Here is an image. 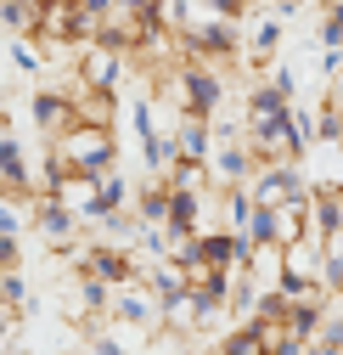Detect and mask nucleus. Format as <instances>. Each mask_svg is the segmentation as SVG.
Listing matches in <instances>:
<instances>
[{
    "mask_svg": "<svg viewBox=\"0 0 343 355\" xmlns=\"http://www.w3.org/2000/svg\"><path fill=\"white\" fill-rule=\"evenodd\" d=\"M51 153L62 158L68 175H91V181L118 164V141H113V130H102V124H73L62 141H51Z\"/></svg>",
    "mask_w": 343,
    "mask_h": 355,
    "instance_id": "1",
    "label": "nucleus"
},
{
    "mask_svg": "<svg viewBox=\"0 0 343 355\" xmlns=\"http://www.w3.org/2000/svg\"><path fill=\"white\" fill-rule=\"evenodd\" d=\"M180 57L186 62H242V28L231 17H192L180 28Z\"/></svg>",
    "mask_w": 343,
    "mask_h": 355,
    "instance_id": "2",
    "label": "nucleus"
},
{
    "mask_svg": "<svg viewBox=\"0 0 343 355\" xmlns=\"http://www.w3.org/2000/svg\"><path fill=\"white\" fill-rule=\"evenodd\" d=\"M248 192H253V209H281V203H293V198H310V175H304V164L276 158V164H259V169H253Z\"/></svg>",
    "mask_w": 343,
    "mask_h": 355,
    "instance_id": "3",
    "label": "nucleus"
},
{
    "mask_svg": "<svg viewBox=\"0 0 343 355\" xmlns=\"http://www.w3.org/2000/svg\"><path fill=\"white\" fill-rule=\"evenodd\" d=\"M253 169H259V158H253L248 136H237V130H214V158H208L214 187H248Z\"/></svg>",
    "mask_w": 343,
    "mask_h": 355,
    "instance_id": "4",
    "label": "nucleus"
},
{
    "mask_svg": "<svg viewBox=\"0 0 343 355\" xmlns=\"http://www.w3.org/2000/svg\"><path fill=\"white\" fill-rule=\"evenodd\" d=\"M73 265H79V271H91V277H102L107 288H136V282L147 277V265H136L118 243H91V248H79Z\"/></svg>",
    "mask_w": 343,
    "mask_h": 355,
    "instance_id": "5",
    "label": "nucleus"
},
{
    "mask_svg": "<svg viewBox=\"0 0 343 355\" xmlns=\"http://www.w3.org/2000/svg\"><path fill=\"white\" fill-rule=\"evenodd\" d=\"M28 220H34V232L46 237L57 254H79V226H84V220H79L62 198H34V203H28Z\"/></svg>",
    "mask_w": 343,
    "mask_h": 355,
    "instance_id": "6",
    "label": "nucleus"
},
{
    "mask_svg": "<svg viewBox=\"0 0 343 355\" xmlns=\"http://www.w3.org/2000/svg\"><path fill=\"white\" fill-rule=\"evenodd\" d=\"M0 198L6 203H34V169H28V153L12 130H0Z\"/></svg>",
    "mask_w": 343,
    "mask_h": 355,
    "instance_id": "7",
    "label": "nucleus"
},
{
    "mask_svg": "<svg viewBox=\"0 0 343 355\" xmlns=\"http://www.w3.org/2000/svg\"><path fill=\"white\" fill-rule=\"evenodd\" d=\"M124 68H130V57L102 40V46H84V51H79V73H73V79L91 85V91H118V85H124Z\"/></svg>",
    "mask_w": 343,
    "mask_h": 355,
    "instance_id": "8",
    "label": "nucleus"
},
{
    "mask_svg": "<svg viewBox=\"0 0 343 355\" xmlns=\"http://www.w3.org/2000/svg\"><path fill=\"white\" fill-rule=\"evenodd\" d=\"M113 322H124V327H136V333H158L163 327V304L152 299V288L147 282H136V288H118L113 293Z\"/></svg>",
    "mask_w": 343,
    "mask_h": 355,
    "instance_id": "9",
    "label": "nucleus"
},
{
    "mask_svg": "<svg viewBox=\"0 0 343 355\" xmlns=\"http://www.w3.org/2000/svg\"><path fill=\"white\" fill-rule=\"evenodd\" d=\"M34 130L46 136V147L51 141H62L68 130L79 124V107H73V91H34Z\"/></svg>",
    "mask_w": 343,
    "mask_h": 355,
    "instance_id": "10",
    "label": "nucleus"
},
{
    "mask_svg": "<svg viewBox=\"0 0 343 355\" xmlns=\"http://www.w3.org/2000/svg\"><path fill=\"white\" fill-rule=\"evenodd\" d=\"M163 232H180V237H197L203 232V187H169V220Z\"/></svg>",
    "mask_w": 343,
    "mask_h": 355,
    "instance_id": "11",
    "label": "nucleus"
},
{
    "mask_svg": "<svg viewBox=\"0 0 343 355\" xmlns=\"http://www.w3.org/2000/svg\"><path fill=\"white\" fill-rule=\"evenodd\" d=\"M175 147H180V158L208 164V158H214V124H208V119L180 113V124H175Z\"/></svg>",
    "mask_w": 343,
    "mask_h": 355,
    "instance_id": "12",
    "label": "nucleus"
},
{
    "mask_svg": "<svg viewBox=\"0 0 343 355\" xmlns=\"http://www.w3.org/2000/svg\"><path fill=\"white\" fill-rule=\"evenodd\" d=\"M276 46H281V17L270 12V17H259V28L242 40V62L248 68H270L276 62Z\"/></svg>",
    "mask_w": 343,
    "mask_h": 355,
    "instance_id": "13",
    "label": "nucleus"
},
{
    "mask_svg": "<svg viewBox=\"0 0 343 355\" xmlns=\"http://www.w3.org/2000/svg\"><path fill=\"white\" fill-rule=\"evenodd\" d=\"M73 107H79V124L113 130V119H118V96L113 91H91V85H79V79H73Z\"/></svg>",
    "mask_w": 343,
    "mask_h": 355,
    "instance_id": "14",
    "label": "nucleus"
},
{
    "mask_svg": "<svg viewBox=\"0 0 343 355\" xmlns=\"http://www.w3.org/2000/svg\"><path fill=\"white\" fill-rule=\"evenodd\" d=\"M310 232H315L321 243L343 232V192H332V187L310 192Z\"/></svg>",
    "mask_w": 343,
    "mask_h": 355,
    "instance_id": "15",
    "label": "nucleus"
},
{
    "mask_svg": "<svg viewBox=\"0 0 343 355\" xmlns=\"http://www.w3.org/2000/svg\"><path fill=\"white\" fill-rule=\"evenodd\" d=\"M304 237H315V232H310V198H293V203L276 209V243H281V248H298Z\"/></svg>",
    "mask_w": 343,
    "mask_h": 355,
    "instance_id": "16",
    "label": "nucleus"
},
{
    "mask_svg": "<svg viewBox=\"0 0 343 355\" xmlns=\"http://www.w3.org/2000/svg\"><path fill=\"white\" fill-rule=\"evenodd\" d=\"M136 220L141 226H163L169 220V175H147V187L136 192Z\"/></svg>",
    "mask_w": 343,
    "mask_h": 355,
    "instance_id": "17",
    "label": "nucleus"
},
{
    "mask_svg": "<svg viewBox=\"0 0 343 355\" xmlns=\"http://www.w3.org/2000/svg\"><path fill=\"white\" fill-rule=\"evenodd\" d=\"M321 322H326V293H321V299H298L293 316H287V333H293L298 344H315V338H321Z\"/></svg>",
    "mask_w": 343,
    "mask_h": 355,
    "instance_id": "18",
    "label": "nucleus"
},
{
    "mask_svg": "<svg viewBox=\"0 0 343 355\" xmlns=\"http://www.w3.org/2000/svg\"><path fill=\"white\" fill-rule=\"evenodd\" d=\"M281 265H287V248H281V243H253V259H248V277L259 282V288H276V277H281Z\"/></svg>",
    "mask_w": 343,
    "mask_h": 355,
    "instance_id": "19",
    "label": "nucleus"
},
{
    "mask_svg": "<svg viewBox=\"0 0 343 355\" xmlns=\"http://www.w3.org/2000/svg\"><path fill=\"white\" fill-rule=\"evenodd\" d=\"M248 220H253V192L248 187H220V226L248 232Z\"/></svg>",
    "mask_w": 343,
    "mask_h": 355,
    "instance_id": "20",
    "label": "nucleus"
},
{
    "mask_svg": "<svg viewBox=\"0 0 343 355\" xmlns=\"http://www.w3.org/2000/svg\"><path fill=\"white\" fill-rule=\"evenodd\" d=\"M0 28H12L17 40L39 34V0H0Z\"/></svg>",
    "mask_w": 343,
    "mask_h": 355,
    "instance_id": "21",
    "label": "nucleus"
},
{
    "mask_svg": "<svg viewBox=\"0 0 343 355\" xmlns=\"http://www.w3.org/2000/svg\"><path fill=\"white\" fill-rule=\"evenodd\" d=\"M124 203H130V181L107 169L102 181H96V220H102V214H124ZM96 220H91V226H96Z\"/></svg>",
    "mask_w": 343,
    "mask_h": 355,
    "instance_id": "22",
    "label": "nucleus"
},
{
    "mask_svg": "<svg viewBox=\"0 0 343 355\" xmlns=\"http://www.w3.org/2000/svg\"><path fill=\"white\" fill-rule=\"evenodd\" d=\"M220 355H265V327L259 322H237L220 338Z\"/></svg>",
    "mask_w": 343,
    "mask_h": 355,
    "instance_id": "23",
    "label": "nucleus"
},
{
    "mask_svg": "<svg viewBox=\"0 0 343 355\" xmlns=\"http://www.w3.org/2000/svg\"><path fill=\"white\" fill-rule=\"evenodd\" d=\"M315 46L321 51H343V0H326L315 17Z\"/></svg>",
    "mask_w": 343,
    "mask_h": 355,
    "instance_id": "24",
    "label": "nucleus"
},
{
    "mask_svg": "<svg viewBox=\"0 0 343 355\" xmlns=\"http://www.w3.org/2000/svg\"><path fill=\"white\" fill-rule=\"evenodd\" d=\"M321 288L326 293H343V232L321 243Z\"/></svg>",
    "mask_w": 343,
    "mask_h": 355,
    "instance_id": "25",
    "label": "nucleus"
},
{
    "mask_svg": "<svg viewBox=\"0 0 343 355\" xmlns=\"http://www.w3.org/2000/svg\"><path fill=\"white\" fill-rule=\"evenodd\" d=\"M169 187H214V175H208V164L175 158V169H169Z\"/></svg>",
    "mask_w": 343,
    "mask_h": 355,
    "instance_id": "26",
    "label": "nucleus"
},
{
    "mask_svg": "<svg viewBox=\"0 0 343 355\" xmlns=\"http://www.w3.org/2000/svg\"><path fill=\"white\" fill-rule=\"evenodd\" d=\"M12 62H17L23 73H39V68H46V57L34 51V40H12Z\"/></svg>",
    "mask_w": 343,
    "mask_h": 355,
    "instance_id": "27",
    "label": "nucleus"
},
{
    "mask_svg": "<svg viewBox=\"0 0 343 355\" xmlns=\"http://www.w3.org/2000/svg\"><path fill=\"white\" fill-rule=\"evenodd\" d=\"M91 349H96V355H136V344H124V338H113L107 327H96V333H91Z\"/></svg>",
    "mask_w": 343,
    "mask_h": 355,
    "instance_id": "28",
    "label": "nucleus"
},
{
    "mask_svg": "<svg viewBox=\"0 0 343 355\" xmlns=\"http://www.w3.org/2000/svg\"><path fill=\"white\" fill-rule=\"evenodd\" d=\"M203 6H208V17H231V23H242L253 0H203Z\"/></svg>",
    "mask_w": 343,
    "mask_h": 355,
    "instance_id": "29",
    "label": "nucleus"
},
{
    "mask_svg": "<svg viewBox=\"0 0 343 355\" xmlns=\"http://www.w3.org/2000/svg\"><path fill=\"white\" fill-rule=\"evenodd\" d=\"M6 310H12V316H17V310H28V282H23L17 271L6 277Z\"/></svg>",
    "mask_w": 343,
    "mask_h": 355,
    "instance_id": "30",
    "label": "nucleus"
},
{
    "mask_svg": "<svg viewBox=\"0 0 343 355\" xmlns=\"http://www.w3.org/2000/svg\"><path fill=\"white\" fill-rule=\"evenodd\" d=\"M0 232H6V237L23 232V203H6V198H0Z\"/></svg>",
    "mask_w": 343,
    "mask_h": 355,
    "instance_id": "31",
    "label": "nucleus"
},
{
    "mask_svg": "<svg viewBox=\"0 0 343 355\" xmlns=\"http://www.w3.org/2000/svg\"><path fill=\"white\" fill-rule=\"evenodd\" d=\"M23 265V248H17V237H6L0 232V271H17Z\"/></svg>",
    "mask_w": 343,
    "mask_h": 355,
    "instance_id": "32",
    "label": "nucleus"
},
{
    "mask_svg": "<svg viewBox=\"0 0 343 355\" xmlns=\"http://www.w3.org/2000/svg\"><path fill=\"white\" fill-rule=\"evenodd\" d=\"M321 338H326V344H343V316H326V322H321Z\"/></svg>",
    "mask_w": 343,
    "mask_h": 355,
    "instance_id": "33",
    "label": "nucleus"
},
{
    "mask_svg": "<svg viewBox=\"0 0 343 355\" xmlns=\"http://www.w3.org/2000/svg\"><path fill=\"white\" fill-rule=\"evenodd\" d=\"M265 355H304V344H298V338H293V333H287V338H281V344H270V349H265Z\"/></svg>",
    "mask_w": 343,
    "mask_h": 355,
    "instance_id": "34",
    "label": "nucleus"
},
{
    "mask_svg": "<svg viewBox=\"0 0 343 355\" xmlns=\"http://www.w3.org/2000/svg\"><path fill=\"white\" fill-rule=\"evenodd\" d=\"M332 102H343V73H337V79H332Z\"/></svg>",
    "mask_w": 343,
    "mask_h": 355,
    "instance_id": "35",
    "label": "nucleus"
},
{
    "mask_svg": "<svg viewBox=\"0 0 343 355\" xmlns=\"http://www.w3.org/2000/svg\"><path fill=\"white\" fill-rule=\"evenodd\" d=\"M6 277H12V271H0V310H6Z\"/></svg>",
    "mask_w": 343,
    "mask_h": 355,
    "instance_id": "36",
    "label": "nucleus"
}]
</instances>
